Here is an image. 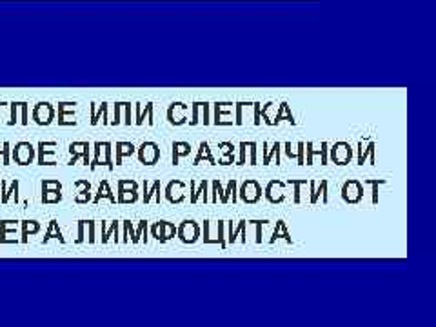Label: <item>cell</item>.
<instances>
[{"mask_svg": "<svg viewBox=\"0 0 436 327\" xmlns=\"http://www.w3.org/2000/svg\"><path fill=\"white\" fill-rule=\"evenodd\" d=\"M342 198L347 202V204H358V202L364 198V184L354 178L347 180V182L342 185Z\"/></svg>", "mask_w": 436, "mask_h": 327, "instance_id": "6da1fadb", "label": "cell"}, {"mask_svg": "<svg viewBox=\"0 0 436 327\" xmlns=\"http://www.w3.org/2000/svg\"><path fill=\"white\" fill-rule=\"evenodd\" d=\"M176 234L184 244H195L198 236H200V225L195 220H184L176 227Z\"/></svg>", "mask_w": 436, "mask_h": 327, "instance_id": "7a4b0ae2", "label": "cell"}, {"mask_svg": "<svg viewBox=\"0 0 436 327\" xmlns=\"http://www.w3.org/2000/svg\"><path fill=\"white\" fill-rule=\"evenodd\" d=\"M353 158V147L349 142H336L331 147V160L336 165H347Z\"/></svg>", "mask_w": 436, "mask_h": 327, "instance_id": "3957f363", "label": "cell"}, {"mask_svg": "<svg viewBox=\"0 0 436 327\" xmlns=\"http://www.w3.org/2000/svg\"><path fill=\"white\" fill-rule=\"evenodd\" d=\"M151 234L160 242V244H165L167 240L174 238L176 227H174V223L165 222V220H160V222H155L151 225Z\"/></svg>", "mask_w": 436, "mask_h": 327, "instance_id": "277c9868", "label": "cell"}, {"mask_svg": "<svg viewBox=\"0 0 436 327\" xmlns=\"http://www.w3.org/2000/svg\"><path fill=\"white\" fill-rule=\"evenodd\" d=\"M240 198L245 202V204H255V202L260 200V196H262V187L260 184L256 182V180L249 178V180H245L244 184H242V187H240Z\"/></svg>", "mask_w": 436, "mask_h": 327, "instance_id": "5b68a950", "label": "cell"}, {"mask_svg": "<svg viewBox=\"0 0 436 327\" xmlns=\"http://www.w3.org/2000/svg\"><path fill=\"white\" fill-rule=\"evenodd\" d=\"M160 158V147L155 142H144L138 149V160L144 165H155Z\"/></svg>", "mask_w": 436, "mask_h": 327, "instance_id": "8992f818", "label": "cell"}, {"mask_svg": "<svg viewBox=\"0 0 436 327\" xmlns=\"http://www.w3.org/2000/svg\"><path fill=\"white\" fill-rule=\"evenodd\" d=\"M307 184H309V187H311V206H315L316 202H318V196L322 195V200H324V204H327V202H329V196H327V180H322L320 182V187H318V189H316L315 187V180H309V182H307Z\"/></svg>", "mask_w": 436, "mask_h": 327, "instance_id": "52a82bcc", "label": "cell"}, {"mask_svg": "<svg viewBox=\"0 0 436 327\" xmlns=\"http://www.w3.org/2000/svg\"><path fill=\"white\" fill-rule=\"evenodd\" d=\"M245 225H247V220H240L236 229H233V222H229V236L225 242H227V244H234V242H236V236L240 234V236H242L240 242H242V244H247V238H245V236H247V234H245Z\"/></svg>", "mask_w": 436, "mask_h": 327, "instance_id": "ba28073f", "label": "cell"}, {"mask_svg": "<svg viewBox=\"0 0 436 327\" xmlns=\"http://www.w3.org/2000/svg\"><path fill=\"white\" fill-rule=\"evenodd\" d=\"M191 153V144L189 142H173V165H178V160L182 157H189Z\"/></svg>", "mask_w": 436, "mask_h": 327, "instance_id": "9c48e42d", "label": "cell"}, {"mask_svg": "<svg viewBox=\"0 0 436 327\" xmlns=\"http://www.w3.org/2000/svg\"><path fill=\"white\" fill-rule=\"evenodd\" d=\"M282 120H287V122H291V124H293V125L298 124V122L294 120L293 114H291V109H289L287 102H282V104H280V109H278L276 116H274V118L271 120V125H276L278 122H282Z\"/></svg>", "mask_w": 436, "mask_h": 327, "instance_id": "30bf717a", "label": "cell"}, {"mask_svg": "<svg viewBox=\"0 0 436 327\" xmlns=\"http://www.w3.org/2000/svg\"><path fill=\"white\" fill-rule=\"evenodd\" d=\"M375 142H369V146H367V149H362V140L358 142V165H364L365 160H367V157L371 158V164L375 165L376 164V158H375Z\"/></svg>", "mask_w": 436, "mask_h": 327, "instance_id": "8fae6325", "label": "cell"}, {"mask_svg": "<svg viewBox=\"0 0 436 327\" xmlns=\"http://www.w3.org/2000/svg\"><path fill=\"white\" fill-rule=\"evenodd\" d=\"M218 147L220 149H223V157L218 160V164L220 165H229V164H233L234 162V146H233V142H220L218 144Z\"/></svg>", "mask_w": 436, "mask_h": 327, "instance_id": "7c38bea8", "label": "cell"}, {"mask_svg": "<svg viewBox=\"0 0 436 327\" xmlns=\"http://www.w3.org/2000/svg\"><path fill=\"white\" fill-rule=\"evenodd\" d=\"M276 238H283L287 244H291V234H289L287 231V225H285V222L283 220H278L276 222V227H274V231H272V236H271V244H274L276 242Z\"/></svg>", "mask_w": 436, "mask_h": 327, "instance_id": "4fadbf2b", "label": "cell"}, {"mask_svg": "<svg viewBox=\"0 0 436 327\" xmlns=\"http://www.w3.org/2000/svg\"><path fill=\"white\" fill-rule=\"evenodd\" d=\"M207 185H209V182L204 178V180H202L200 187L196 189L195 180H191V182H189V187H191V204H196V200H198V195H200V193L204 195V202H207Z\"/></svg>", "mask_w": 436, "mask_h": 327, "instance_id": "5bb4252c", "label": "cell"}, {"mask_svg": "<svg viewBox=\"0 0 436 327\" xmlns=\"http://www.w3.org/2000/svg\"><path fill=\"white\" fill-rule=\"evenodd\" d=\"M202 160H207L209 164H217V160L213 158L211 149H209V144H207V142H200V146H198V155H196V158H195V165H198Z\"/></svg>", "mask_w": 436, "mask_h": 327, "instance_id": "9a60e30c", "label": "cell"}, {"mask_svg": "<svg viewBox=\"0 0 436 327\" xmlns=\"http://www.w3.org/2000/svg\"><path fill=\"white\" fill-rule=\"evenodd\" d=\"M149 116V120H147V124L149 125H155V120H153V104H146V113L142 111V106L140 104H136V125H142L144 124V116Z\"/></svg>", "mask_w": 436, "mask_h": 327, "instance_id": "2e32d148", "label": "cell"}, {"mask_svg": "<svg viewBox=\"0 0 436 327\" xmlns=\"http://www.w3.org/2000/svg\"><path fill=\"white\" fill-rule=\"evenodd\" d=\"M236 178H231L229 180V184H227V189L223 191L222 196H220V200H222V204H227L229 202V195L233 193V204H236Z\"/></svg>", "mask_w": 436, "mask_h": 327, "instance_id": "e0dca14e", "label": "cell"}, {"mask_svg": "<svg viewBox=\"0 0 436 327\" xmlns=\"http://www.w3.org/2000/svg\"><path fill=\"white\" fill-rule=\"evenodd\" d=\"M280 147H282L280 142H274V144H272L271 151H267L266 155H264V165H269L272 157H276V165H280Z\"/></svg>", "mask_w": 436, "mask_h": 327, "instance_id": "ac0fdd59", "label": "cell"}, {"mask_svg": "<svg viewBox=\"0 0 436 327\" xmlns=\"http://www.w3.org/2000/svg\"><path fill=\"white\" fill-rule=\"evenodd\" d=\"M380 184H387L385 178H369V180H364V185H371L373 187V204H378V185Z\"/></svg>", "mask_w": 436, "mask_h": 327, "instance_id": "d6986e66", "label": "cell"}, {"mask_svg": "<svg viewBox=\"0 0 436 327\" xmlns=\"http://www.w3.org/2000/svg\"><path fill=\"white\" fill-rule=\"evenodd\" d=\"M307 182H309V180H307ZM307 182H305V180H294V178H289L287 182H283V184L293 185L294 187V198H293L294 204H300V187L304 184H307Z\"/></svg>", "mask_w": 436, "mask_h": 327, "instance_id": "ffe728a7", "label": "cell"}, {"mask_svg": "<svg viewBox=\"0 0 436 327\" xmlns=\"http://www.w3.org/2000/svg\"><path fill=\"white\" fill-rule=\"evenodd\" d=\"M151 195H157V202L160 204V180H155L151 191H144V204L151 200Z\"/></svg>", "mask_w": 436, "mask_h": 327, "instance_id": "44dd1931", "label": "cell"}, {"mask_svg": "<svg viewBox=\"0 0 436 327\" xmlns=\"http://www.w3.org/2000/svg\"><path fill=\"white\" fill-rule=\"evenodd\" d=\"M223 225H225V222H223V220H218V225H217V229H218L217 244L220 245L222 249H225V247H227V242H225V236H223Z\"/></svg>", "mask_w": 436, "mask_h": 327, "instance_id": "7402d4cb", "label": "cell"}, {"mask_svg": "<svg viewBox=\"0 0 436 327\" xmlns=\"http://www.w3.org/2000/svg\"><path fill=\"white\" fill-rule=\"evenodd\" d=\"M251 223L256 225V244H262V225L269 223V220H251Z\"/></svg>", "mask_w": 436, "mask_h": 327, "instance_id": "603a6c76", "label": "cell"}, {"mask_svg": "<svg viewBox=\"0 0 436 327\" xmlns=\"http://www.w3.org/2000/svg\"><path fill=\"white\" fill-rule=\"evenodd\" d=\"M100 196H108V198H109V200H111V202H116V200H114V196L111 195V193H109L108 182H102V185H100V193H98V196H97V198H95V202H98V198H100Z\"/></svg>", "mask_w": 436, "mask_h": 327, "instance_id": "cb8c5ba5", "label": "cell"}, {"mask_svg": "<svg viewBox=\"0 0 436 327\" xmlns=\"http://www.w3.org/2000/svg\"><path fill=\"white\" fill-rule=\"evenodd\" d=\"M307 160H305V165H313V157L315 155H320V151H315L313 149V142H307Z\"/></svg>", "mask_w": 436, "mask_h": 327, "instance_id": "d4e9b609", "label": "cell"}, {"mask_svg": "<svg viewBox=\"0 0 436 327\" xmlns=\"http://www.w3.org/2000/svg\"><path fill=\"white\" fill-rule=\"evenodd\" d=\"M244 106H251V104H245V102H238L236 104V120H234V125H242V108Z\"/></svg>", "mask_w": 436, "mask_h": 327, "instance_id": "484cf974", "label": "cell"}, {"mask_svg": "<svg viewBox=\"0 0 436 327\" xmlns=\"http://www.w3.org/2000/svg\"><path fill=\"white\" fill-rule=\"evenodd\" d=\"M204 244H217V242L209 236V220H204Z\"/></svg>", "mask_w": 436, "mask_h": 327, "instance_id": "4316f807", "label": "cell"}, {"mask_svg": "<svg viewBox=\"0 0 436 327\" xmlns=\"http://www.w3.org/2000/svg\"><path fill=\"white\" fill-rule=\"evenodd\" d=\"M215 106V120H213V124L215 125H220V114H222V102H217L213 104Z\"/></svg>", "mask_w": 436, "mask_h": 327, "instance_id": "83f0119b", "label": "cell"}, {"mask_svg": "<svg viewBox=\"0 0 436 327\" xmlns=\"http://www.w3.org/2000/svg\"><path fill=\"white\" fill-rule=\"evenodd\" d=\"M238 147H240V160H238V164H236V165H244V164H245V149H247V142H240Z\"/></svg>", "mask_w": 436, "mask_h": 327, "instance_id": "f1b7e54d", "label": "cell"}, {"mask_svg": "<svg viewBox=\"0 0 436 327\" xmlns=\"http://www.w3.org/2000/svg\"><path fill=\"white\" fill-rule=\"evenodd\" d=\"M198 109H200V102H195L193 104V120H189L191 125H196L200 120H198Z\"/></svg>", "mask_w": 436, "mask_h": 327, "instance_id": "f546056e", "label": "cell"}, {"mask_svg": "<svg viewBox=\"0 0 436 327\" xmlns=\"http://www.w3.org/2000/svg\"><path fill=\"white\" fill-rule=\"evenodd\" d=\"M304 142H298V153H296V160H298V165H305L304 160Z\"/></svg>", "mask_w": 436, "mask_h": 327, "instance_id": "4dcf8cb0", "label": "cell"}, {"mask_svg": "<svg viewBox=\"0 0 436 327\" xmlns=\"http://www.w3.org/2000/svg\"><path fill=\"white\" fill-rule=\"evenodd\" d=\"M327 147H329V144H327V142H322V149H320L322 165H327Z\"/></svg>", "mask_w": 436, "mask_h": 327, "instance_id": "1f68e13d", "label": "cell"}, {"mask_svg": "<svg viewBox=\"0 0 436 327\" xmlns=\"http://www.w3.org/2000/svg\"><path fill=\"white\" fill-rule=\"evenodd\" d=\"M251 147V165H256V142H247Z\"/></svg>", "mask_w": 436, "mask_h": 327, "instance_id": "d6a6232c", "label": "cell"}, {"mask_svg": "<svg viewBox=\"0 0 436 327\" xmlns=\"http://www.w3.org/2000/svg\"><path fill=\"white\" fill-rule=\"evenodd\" d=\"M146 227H147V222H146V220H142L140 225H138V229H136V236L133 238V244H136V242H138V236H142V231H144Z\"/></svg>", "mask_w": 436, "mask_h": 327, "instance_id": "836d02e7", "label": "cell"}, {"mask_svg": "<svg viewBox=\"0 0 436 327\" xmlns=\"http://www.w3.org/2000/svg\"><path fill=\"white\" fill-rule=\"evenodd\" d=\"M253 108H255V125H260V104L255 102Z\"/></svg>", "mask_w": 436, "mask_h": 327, "instance_id": "e575fe53", "label": "cell"}, {"mask_svg": "<svg viewBox=\"0 0 436 327\" xmlns=\"http://www.w3.org/2000/svg\"><path fill=\"white\" fill-rule=\"evenodd\" d=\"M202 106H204V125H207L211 122V120H209V104L204 102Z\"/></svg>", "mask_w": 436, "mask_h": 327, "instance_id": "d590c367", "label": "cell"}, {"mask_svg": "<svg viewBox=\"0 0 436 327\" xmlns=\"http://www.w3.org/2000/svg\"><path fill=\"white\" fill-rule=\"evenodd\" d=\"M118 116H120V104H116V109H114V120H113V124H118V122H120Z\"/></svg>", "mask_w": 436, "mask_h": 327, "instance_id": "8d00e7d4", "label": "cell"}]
</instances>
